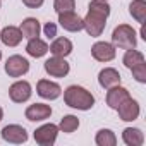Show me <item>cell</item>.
<instances>
[{
    "instance_id": "cell-1",
    "label": "cell",
    "mask_w": 146,
    "mask_h": 146,
    "mask_svg": "<svg viewBox=\"0 0 146 146\" xmlns=\"http://www.w3.org/2000/svg\"><path fill=\"white\" fill-rule=\"evenodd\" d=\"M64 102L67 107L78 108V110H90L95 105L93 95L81 86H69L64 91Z\"/></svg>"
},
{
    "instance_id": "cell-2",
    "label": "cell",
    "mask_w": 146,
    "mask_h": 146,
    "mask_svg": "<svg viewBox=\"0 0 146 146\" xmlns=\"http://www.w3.org/2000/svg\"><path fill=\"white\" fill-rule=\"evenodd\" d=\"M112 41L115 46L119 48H124V50H131V48H136V31L127 26V24H119L113 33H112Z\"/></svg>"
},
{
    "instance_id": "cell-3",
    "label": "cell",
    "mask_w": 146,
    "mask_h": 146,
    "mask_svg": "<svg viewBox=\"0 0 146 146\" xmlns=\"http://www.w3.org/2000/svg\"><path fill=\"white\" fill-rule=\"evenodd\" d=\"M83 23H84V28H83V29H86V33H88L90 36H100V35L103 33V29H105L107 16L102 14V12H98V11L88 9V14H86V17L83 19Z\"/></svg>"
},
{
    "instance_id": "cell-4",
    "label": "cell",
    "mask_w": 146,
    "mask_h": 146,
    "mask_svg": "<svg viewBox=\"0 0 146 146\" xmlns=\"http://www.w3.org/2000/svg\"><path fill=\"white\" fill-rule=\"evenodd\" d=\"M29 70V62L21 55H12L5 62V72L11 78H21Z\"/></svg>"
},
{
    "instance_id": "cell-5",
    "label": "cell",
    "mask_w": 146,
    "mask_h": 146,
    "mask_svg": "<svg viewBox=\"0 0 146 146\" xmlns=\"http://www.w3.org/2000/svg\"><path fill=\"white\" fill-rule=\"evenodd\" d=\"M58 127L55 124H45L35 131V141L41 146H52L57 139Z\"/></svg>"
},
{
    "instance_id": "cell-6",
    "label": "cell",
    "mask_w": 146,
    "mask_h": 146,
    "mask_svg": "<svg viewBox=\"0 0 146 146\" xmlns=\"http://www.w3.org/2000/svg\"><path fill=\"white\" fill-rule=\"evenodd\" d=\"M58 23L60 26L65 29V31H70V33H76V31H81L84 28V23L83 19L74 12V11H69V12H60L58 14Z\"/></svg>"
},
{
    "instance_id": "cell-7",
    "label": "cell",
    "mask_w": 146,
    "mask_h": 146,
    "mask_svg": "<svg viewBox=\"0 0 146 146\" xmlns=\"http://www.w3.org/2000/svg\"><path fill=\"white\" fill-rule=\"evenodd\" d=\"M2 137L7 143L21 144V143H26L28 141V132H26L24 127H21L17 124H11V125H5L2 129Z\"/></svg>"
},
{
    "instance_id": "cell-8",
    "label": "cell",
    "mask_w": 146,
    "mask_h": 146,
    "mask_svg": "<svg viewBox=\"0 0 146 146\" xmlns=\"http://www.w3.org/2000/svg\"><path fill=\"white\" fill-rule=\"evenodd\" d=\"M45 70L53 78H64L69 74V64L64 60V57H53L45 62Z\"/></svg>"
},
{
    "instance_id": "cell-9",
    "label": "cell",
    "mask_w": 146,
    "mask_h": 146,
    "mask_svg": "<svg viewBox=\"0 0 146 146\" xmlns=\"http://www.w3.org/2000/svg\"><path fill=\"white\" fill-rule=\"evenodd\" d=\"M91 55L98 62H110L115 58V46L107 41H98L91 48Z\"/></svg>"
},
{
    "instance_id": "cell-10",
    "label": "cell",
    "mask_w": 146,
    "mask_h": 146,
    "mask_svg": "<svg viewBox=\"0 0 146 146\" xmlns=\"http://www.w3.org/2000/svg\"><path fill=\"white\" fill-rule=\"evenodd\" d=\"M9 96L12 102L16 103H23V102H28L29 96H31V84L28 81H17L14 83L11 88H9Z\"/></svg>"
},
{
    "instance_id": "cell-11",
    "label": "cell",
    "mask_w": 146,
    "mask_h": 146,
    "mask_svg": "<svg viewBox=\"0 0 146 146\" xmlns=\"http://www.w3.org/2000/svg\"><path fill=\"white\" fill-rule=\"evenodd\" d=\"M117 112H119V117H120L122 120L132 122V120H136V119L139 117V105H137L136 100H132V98L129 96L127 100H124V102L120 103V107L117 108Z\"/></svg>"
},
{
    "instance_id": "cell-12",
    "label": "cell",
    "mask_w": 146,
    "mask_h": 146,
    "mask_svg": "<svg viewBox=\"0 0 146 146\" xmlns=\"http://www.w3.org/2000/svg\"><path fill=\"white\" fill-rule=\"evenodd\" d=\"M52 115V107L45 105V103H35L29 105L26 108V119L31 122H38V120H45Z\"/></svg>"
},
{
    "instance_id": "cell-13",
    "label": "cell",
    "mask_w": 146,
    "mask_h": 146,
    "mask_svg": "<svg viewBox=\"0 0 146 146\" xmlns=\"http://www.w3.org/2000/svg\"><path fill=\"white\" fill-rule=\"evenodd\" d=\"M36 91H38V95L41 98H46V100H55L62 93V90H60V86L57 83H52V81H46V79L38 81Z\"/></svg>"
},
{
    "instance_id": "cell-14",
    "label": "cell",
    "mask_w": 146,
    "mask_h": 146,
    "mask_svg": "<svg viewBox=\"0 0 146 146\" xmlns=\"http://www.w3.org/2000/svg\"><path fill=\"white\" fill-rule=\"evenodd\" d=\"M98 83L102 88L105 90H110L117 84H120V74H119V70L112 69V67H107L103 70H100V74H98Z\"/></svg>"
},
{
    "instance_id": "cell-15",
    "label": "cell",
    "mask_w": 146,
    "mask_h": 146,
    "mask_svg": "<svg viewBox=\"0 0 146 146\" xmlns=\"http://www.w3.org/2000/svg\"><path fill=\"white\" fill-rule=\"evenodd\" d=\"M127 98H129V91H127L125 88H120V86L117 84V86H113V88L108 90V93H107V105H108L110 108L117 110V108L120 107V103H122L124 100H127Z\"/></svg>"
},
{
    "instance_id": "cell-16",
    "label": "cell",
    "mask_w": 146,
    "mask_h": 146,
    "mask_svg": "<svg viewBox=\"0 0 146 146\" xmlns=\"http://www.w3.org/2000/svg\"><path fill=\"white\" fill-rule=\"evenodd\" d=\"M0 40H2L4 45L7 46H17L23 40V33L19 28L16 26H7L2 29V33H0Z\"/></svg>"
},
{
    "instance_id": "cell-17",
    "label": "cell",
    "mask_w": 146,
    "mask_h": 146,
    "mask_svg": "<svg viewBox=\"0 0 146 146\" xmlns=\"http://www.w3.org/2000/svg\"><path fill=\"white\" fill-rule=\"evenodd\" d=\"M40 23L38 19L35 17H28L23 21L21 24V33H23V38H28V40H33V38H38L40 36Z\"/></svg>"
},
{
    "instance_id": "cell-18",
    "label": "cell",
    "mask_w": 146,
    "mask_h": 146,
    "mask_svg": "<svg viewBox=\"0 0 146 146\" xmlns=\"http://www.w3.org/2000/svg\"><path fill=\"white\" fill-rule=\"evenodd\" d=\"M55 57H67L70 52H72V43H70V40H67V38H57L52 45H50V48H48Z\"/></svg>"
},
{
    "instance_id": "cell-19",
    "label": "cell",
    "mask_w": 146,
    "mask_h": 146,
    "mask_svg": "<svg viewBox=\"0 0 146 146\" xmlns=\"http://www.w3.org/2000/svg\"><path fill=\"white\" fill-rule=\"evenodd\" d=\"M122 139H124V143H125L127 146H141V144L144 143L143 132H141L139 129H136V127H127V129H124Z\"/></svg>"
},
{
    "instance_id": "cell-20",
    "label": "cell",
    "mask_w": 146,
    "mask_h": 146,
    "mask_svg": "<svg viewBox=\"0 0 146 146\" xmlns=\"http://www.w3.org/2000/svg\"><path fill=\"white\" fill-rule=\"evenodd\" d=\"M26 52H28L31 57L40 58V57H43V55L48 52V45H46L43 40H40V38H33V40H29V43H28V46H26Z\"/></svg>"
},
{
    "instance_id": "cell-21",
    "label": "cell",
    "mask_w": 146,
    "mask_h": 146,
    "mask_svg": "<svg viewBox=\"0 0 146 146\" xmlns=\"http://www.w3.org/2000/svg\"><path fill=\"white\" fill-rule=\"evenodd\" d=\"M129 12L137 23L143 24L146 19V2L144 0H132L131 5H129Z\"/></svg>"
},
{
    "instance_id": "cell-22",
    "label": "cell",
    "mask_w": 146,
    "mask_h": 146,
    "mask_svg": "<svg viewBox=\"0 0 146 146\" xmlns=\"http://www.w3.org/2000/svg\"><path fill=\"white\" fill-rule=\"evenodd\" d=\"M95 141H96L98 146H115V144H117V137H115V134H113L110 129H102V131H98Z\"/></svg>"
},
{
    "instance_id": "cell-23",
    "label": "cell",
    "mask_w": 146,
    "mask_h": 146,
    "mask_svg": "<svg viewBox=\"0 0 146 146\" xmlns=\"http://www.w3.org/2000/svg\"><path fill=\"white\" fill-rule=\"evenodd\" d=\"M143 62H144L143 53L137 52V50H134V48L127 50L125 55H124V65H125L127 69H134L136 65H139V64H143Z\"/></svg>"
},
{
    "instance_id": "cell-24",
    "label": "cell",
    "mask_w": 146,
    "mask_h": 146,
    "mask_svg": "<svg viewBox=\"0 0 146 146\" xmlns=\"http://www.w3.org/2000/svg\"><path fill=\"white\" fill-rule=\"evenodd\" d=\"M78 127H79V119L74 117V115H65V117H62L60 125H58V129L62 132H74Z\"/></svg>"
},
{
    "instance_id": "cell-25",
    "label": "cell",
    "mask_w": 146,
    "mask_h": 146,
    "mask_svg": "<svg viewBox=\"0 0 146 146\" xmlns=\"http://www.w3.org/2000/svg\"><path fill=\"white\" fill-rule=\"evenodd\" d=\"M76 7V0H55L53 9L60 14V12H69V11H74Z\"/></svg>"
},
{
    "instance_id": "cell-26",
    "label": "cell",
    "mask_w": 146,
    "mask_h": 146,
    "mask_svg": "<svg viewBox=\"0 0 146 146\" xmlns=\"http://www.w3.org/2000/svg\"><path fill=\"white\" fill-rule=\"evenodd\" d=\"M131 70H132V74H134V78H136L137 83H146V64L144 62L139 64V65H136Z\"/></svg>"
},
{
    "instance_id": "cell-27",
    "label": "cell",
    "mask_w": 146,
    "mask_h": 146,
    "mask_svg": "<svg viewBox=\"0 0 146 146\" xmlns=\"http://www.w3.org/2000/svg\"><path fill=\"white\" fill-rule=\"evenodd\" d=\"M43 29H45V35H46L48 38H55V36H57V26H55L53 23H46Z\"/></svg>"
},
{
    "instance_id": "cell-28",
    "label": "cell",
    "mask_w": 146,
    "mask_h": 146,
    "mask_svg": "<svg viewBox=\"0 0 146 146\" xmlns=\"http://www.w3.org/2000/svg\"><path fill=\"white\" fill-rule=\"evenodd\" d=\"M23 4L29 9H38L43 5V0H23Z\"/></svg>"
},
{
    "instance_id": "cell-29",
    "label": "cell",
    "mask_w": 146,
    "mask_h": 146,
    "mask_svg": "<svg viewBox=\"0 0 146 146\" xmlns=\"http://www.w3.org/2000/svg\"><path fill=\"white\" fill-rule=\"evenodd\" d=\"M2 117H4V110H2V107H0V120H2Z\"/></svg>"
},
{
    "instance_id": "cell-30",
    "label": "cell",
    "mask_w": 146,
    "mask_h": 146,
    "mask_svg": "<svg viewBox=\"0 0 146 146\" xmlns=\"http://www.w3.org/2000/svg\"><path fill=\"white\" fill-rule=\"evenodd\" d=\"M0 60H2V52H0Z\"/></svg>"
}]
</instances>
